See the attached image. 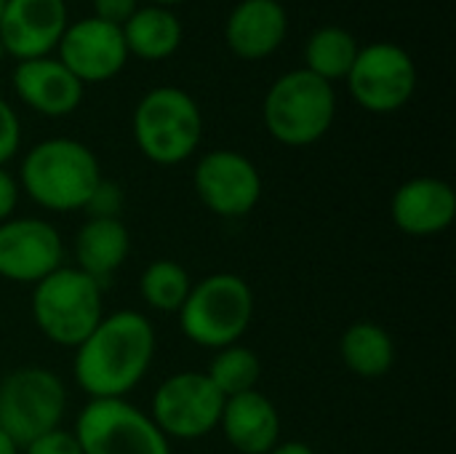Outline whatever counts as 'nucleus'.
Masks as SVG:
<instances>
[{
	"mask_svg": "<svg viewBox=\"0 0 456 454\" xmlns=\"http://www.w3.org/2000/svg\"><path fill=\"white\" fill-rule=\"evenodd\" d=\"M32 316L51 343L77 348L102 321L99 284L83 270H53L35 286Z\"/></svg>",
	"mask_w": 456,
	"mask_h": 454,
	"instance_id": "4",
	"label": "nucleus"
},
{
	"mask_svg": "<svg viewBox=\"0 0 456 454\" xmlns=\"http://www.w3.org/2000/svg\"><path fill=\"white\" fill-rule=\"evenodd\" d=\"M456 217V195L452 185L419 177L406 182L393 198V222L409 235H436Z\"/></svg>",
	"mask_w": 456,
	"mask_h": 454,
	"instance_id": "15",
	"label": "nucleus"
},
{
	"mask_svg": "<svg viewBox=\"0 0 456 454\" xmlns=\"http://www.w3.org/2000/svg\"><path fill=\"white\" fill-rule=\"evenodd\" d=\"M254 297L248 284L232 273H216L190 289L179 308L182 332L203 348H230L248 329Z\"/></svg>",
	"mask_w": 456,
	"mask_h": 454,
	"instance_id": "3",
	"label": "nucleus"
},
{
	"mask_svg": "<svg viewBox=\"0 0 456 454\" xmlns=\"http://www.w3.org/2000/svg\"><path fill=\"white\" fill-rule=\"evenodd\" d=\"M187 294H190V278L184 268H179L171 260L152 262L142 276V297L155 310L174 313L184 305Z\"/></svg>",
	"mask_w": 456,
	"mask_h": 454,
	"instance_id": "24",
	"label": "nucleus"
},
{
	"mask_svg": "<svg viewBox=\"0 0 456 454\" xmlns=\"http://www.w3.org/2000/svg\"><path fill=\"white\" fill-rule=\"evenodd\" d=\"M286 35V13L275 0H243L227 21V43L243 59L273 54Z\"/></svg>",
	"mask_w": 456,
	"mask_h": 454,
	"instance_id": "18",
	"label": "nucleus"
},
{
	"mask_svg": "<svg viewBox=\"0 0 456 454\" xmlns=\"http://www.w3.org/2000/svg\"><path fill=\"white\" fill-rule=\"evenodd\" d=\"M200 110L179 88L150 91L134 115L136 144L150 161L163 166L190 158L200 142Z\"/></svg>",
	"mask_w": 456,
	"mask_h": 454,
	"instance_id": "6",
	"label": "nucleus"
},
{
	"mask_svg": "<svg viewBox=\"0 0 456 454\" xmlns=\"http://www.w3.org/2000/svg\"><path fill=\"white\" fill-rule=\"evenodd\" d=\"M155 353V332L150 321L134 310L115 313L77 345L75 377L94 399L126 396L150 369Z\"/></svg>",
	"mask_w": 456,
	"mask_h": 454,
	"instance_id": "1",
	"label": "nucleus"
},
{
	"mask_svg": "<svg viewBox=\"0 0 456 454\" xmlns=\"http://www.w3.org/2000/svg\"><path fill=\"white\" fill-rule=\"evenodd\" d=\"M16 94L43 115H67L80 104V80L53 59L21 62L13 72Z\"/></svg>",
	"mask_w": 456,
	"mask_h": 454,
	"instance_id": "16",
	"label": "nucleus"
},
{
	"mask_svg": "<svg viewBox=\"0 0 456 454\" xmlns=\"http://www.w3.org/2000/svg\"><path fill=\"white\" fill-rule=\"evenodd\" d=\"M195 190L214 214L243 217L256 206L262 195V179L254 163L240 153L216 150L198 163Z\"/></svg>",
	"mask_w": 456,
	"mask_h": 454,
	"instance_id": "11",
	"label": "nucleus"
},
{
	"mask_svg": "<svg viewBox=\"0 0 456 454\" xmlns=\"http://www.w3.org/2000/svg\"><path fill=\"white\" fill-rule=\"evenodd\" d=\"M222 428L227 442L240 454H267L281 433V420L270 399L256 391L232 396L222 409Z\"/></svg>",
	"mask_w": 456,
	"mask_h": 454,
	"instance_id": "17",
	"label": "nucleus"
},
{
	"mask_svg": "<svg viewBox=\"0 0 456 454\" xmlns=\"http://www.w3.org/2000/svg\"><path fill=\"white\" fill-rule=\"evenodd\" d=\"M64 0H5L0 16V45L11 56L43 59L64 35Z\"/></svg>",
	"mask_w": 456,
	"mask_h": 454,
	"instance_id": "13",
	"label": "nucleus"
},
{
	"mask_svg": "<svg viewBox=\"0 0 456 454\" xmlns=\"http://www.w3.org/2000/svg\"><path fill=\"white\" fill-rule=\"evenodd\" d=\"M96 5V19L110 21V24H120L128 21L136 13V0H94Z\"/></svg>",
	"mask_w": 456,
	"mask_h": 454,
	"instance_id": "27",
	"label": "nucleus"
},
{
	"mask_svg": "<svg viewBox=\"0 0 456 454\" xmlns=\"http://www.w3.org/2000/svg\"><path fill=\"white\" fill-rule=\"evenodd\" d=\"M158 3H179V0H158Z\"/></svg>",
	"mask_w": 456,
	"mask_h": 454,
	"instance_id": "32",
	"label": "nucleus"
},
{
	"mask_svg": "<svg viewBox=\"0 0 456 454\" xmlns=\"http://www.w3.org/2000/svg\"><path fill=\"white\" fill-rule=\"evenodd\" d=\"M126 48L142 59H166L179 48L182 24L163 8H144L126 21Z\"/></svg>",
	"mask_w": 456,
	"mask_h": 454,
	"instance_id": "20",
	"label": "nucleus"
},
{
	"mask_svg": "<svg viewBox=\"0 0 456 454\" xmlns=\"http://www.w3.org/2000/svg\"><path fill=\"white\" fill-rule=\"evenodd\" d=\"M334 91L310 70L283 75L265 99L270 134L291 147L318 142L334 120Z\"/></svg>",
	"mask_w": 456,
	"mask_h": 454,
	"instance_id": "5",
	"label": "nucleus"
},
{
	"mask_svg": "<svg viewBox=\"0 0 456 454\" xmlns=\"http://www.w3.org/2000/svg\"><path fill=\"white\" fill-rule=\"evenodd\" d=\"M24 190L51 211L86 209L102 182L94 153L72 139H48L29 150L21 163Z\"/></svg>",
	"mask_w": 456,
	"mask_h": 454,
	"instance_id": "2",
	"label": "nucleus"
},
{
	"mask_svg": "<svg viewBox=\"0 0 456 454\" xmlns=\"http://www.w3.org/2000/svg\"><path fill=\"white\" fill-rule=\"evenodd\" d=\"M83 454H171L160 428L123 399H94L77 417Z\"/></svg>",
	"mask_w": 456,
	"mask_h": 454,
	"instance_id": "8",
	"label": "nucleus"
},
{
	"mask_svg": "<svg viewBox=\"0 0 456 454\" xmlns=\"http://www.w3.org/2000/svg\"><path fill=\"white\" fill-rule=\"evenodd\" d=\"M126 40L118 24L83 19L61 35V64L83 83L112 78L126 62Z\"/></svg>",
	"mask_w": 456,
	"mask_h": 454,
	"instance_id": "14",
	"label": "nucleus"
},
{
	"mask_svg": "<svg viewBox=\"0 0 456 454\" xmlns=\"http://www.w3.org/2000/svg\"><path fill=\"white\" fill-rule=\"evenodd\" d=\"M347 75L353 96L371 112H393L403 107L417 86L411 56L390 43H377L358 51Z\"/></svg>",
	"mask_w": 456,
	"mask_h": 454,
	"instance_id": "10",
	"label": "nucleus"
},
{
	"mask_svg": "<svg viewBox=\"0 0 456 454\" xmlns=\"http://www.w3.org/2000/svg\"><path fill=\"white\" fill-rule=\"evenodd\" d=\"M3 8H5V0H0V16H3Z\"/></svg>",
	"mask_w": 456,
	"mask_h": 454,
	"instance_id": "31",
	"label": "nucleus"
},
{
	"mask_svg": "<svg viewBox=\"0 0 456 454\" xmlns=\"http://www.w3.org/2000/svg\"><path fill=\"white\" fill-rule=\"evenodd\" d=\"M339 351L350 372L361 377H382L390 372L395 361V348H393L390 334L382 326L369 324V321L353 324L345 332Z\"/></svg>",
	"mask_w": 456,
	"mask_h": 454,
	"instance_id": "21",
	"label": "nucleus"
},
{
	"mask_svg": "<svg viewBox=\"0 0 456 454\" xmlns=\"http://www.w3.org/2000/svg\"><path fill=\"white\" fill-rule=\"evenodd\" d=\"M358 56V45L350 37V32L339 29V27H323L318 29L310 43H307V70L318 78L337 80L345 78L353 67Z\"/></svg>",
	"mask_w": 456,
	"mask_h": 454,
	"instance_id": "22",
	"label": "nucleus"
},
{
	"mask_svg": "<svg viewBox=\"0 0 456 454\" xmlns=\"http://www.w3.org/2000/svg\"><path fill=\"white\" fill-rule=\"evenodd\" d=\"M16 450H19V447L11 442V436L0 431V454H16Z\"/></svg>",
	"mask_w": 456,
	"mask_h": 454,
	"instance_id": "30",
	"label": "nucleus"
},
{
	"mask_svg": "<svg viewBox=\"0 0 456 454\" xmlns=\"http://www.w3.org/2000/svg\"><path fill=\"white\" fill-rule=\"evenodd\" d=\"M61 238L43 219H8L0 225V276L19 284H37L61 262Z\"/></svg>",
	"mask_w": 456,
	"mask_h": 454,
	"instance_id": "12",
	"label": "nucleus"
},
{
	"mask_svg": "<svg viewBox=\"0 0 456 454\" xmlns=\"http://www.w3.org/2000/svg\"><path fill=\"white\" fill-rule=\"evenodd\" d=\"M27 454H83L75 433L67 431H48L32 444H27Z\"/></svg>",
	"mask_w": 456,
	"mask_h": 454,
	"instance_id": "25",
	"label": "nucleus"
},
{
	"mask_svg": "<svg viewBox=\"0 0 456 454\" xmlns=\"http://www.w3.org/2000/svg\"><path fill=\"white\" fill-rule=\"evenodd\" d=\"M128 249V230L115 217H91L75 238V257L80 262V270L96 284L126 262Z\"/></svg>",
	"mask_w": 456,
	"mask_h": 454,
	"instance_id": "19",
	"label": "nucleus"
},
{
	"mask_svg": "<svg viewBox=\"0 0 456 454\" xmlns=\"http://www.w3.org/2000/svg\"><path fill=\"white\" fill-rule=\"evenodd\" d=\"M19 147V120L13 110L0 99V166L16 153Z\"/></svg>",
	"mask_w": 456,
	"mask_h": 454,
	"instance_id": "26",
	"label": "nucleus"
},
{
	"mask_svg": "<svg viewBox=\"0 0 456 454\" xmlns=\"http://www.w3.org/2000/svg\"><path fill=\"white\" fill-rule=\"evenodd\" d=\"M267 454H313V450L307 444H299V442H291V444H281V447H273Z\"/></svg>",
	"mask_w": 456,
	"mask_h": 454,
	"instance_id": "29",
	"label": "nucleus"
},
{
	"mask_svg": "<svg viewBox=\"0 0 456 454\" xmlns=\"http://www.w3.org/2000/svg\"><path fill=\"white\" fill-rule=\"evenodd\" d=\"M259 375H262L259 359L248 348L230 345V348H222V353L214 359L211 372L206 377L214 383V388L224 399H232V396L254 391V385L259 383Z\"/></svg>",
	"mask_w": 456,
	"mask_h": 454,
	"instance_id": "23",
	"label": "nucleus"
},
{
	"mask_svg": "<svg viewBox=\"0 0 456 454\" xmlns=\"http://www.w3.org/2000/svg\"><path fill=\"white\" fill-rule=\"evenodd\" d=\"M16 182L0 169V222L11 217L13 206H16Z\"/></svg>",
	"mask_w": 456,
	"mask_h": 454,
	"instance_id": "28",
	"label": "nucleus"
},
{
	"mask_svg": "<svg viewBox=\"0 0 456 454\" xmlns=\"http://www.w3.org/2000/svg\"><path fill=\"white\" fill-rule=\"evenodd\" d=\"M64 404V385L56 375L40 367L19 369L0 385V431L16 447H27L59 428Z\"/></svg>",
	"mask_w": 456,
	"mask_h": 454,
	"instance_id": "7",
	"label": "nucleus"
},
{
	"mask_svg": "<svg viewBox=\"0 0 456 454\" xmlns=\"http://www.w3.org/2000/svg\"><path fill=\"white\" fill-rule=\"evenodd\" d=\"M224 401L227 399L206 375L182 372L158 388L152 399V423L163 436L200 439L219 425Z\"/></svg>",
	"mask_w": 456,
	"mask_h": 454,
	"instance_id": "9",
	"label": "nucleus"
},
{
	"mask_svg": "<svg viewBox=\"0 0 456 454\" xmlns=\"http://www.w3.org/2000/svg\"><path fill=\"white\" fill-rule=\"evenodd\" d=\"M0 56H3V45H0Z\"/></svg>",
	"mask_w": 456,
	"mask_h": 454,
	"instance_id": "33",
	"label": "nucleus"
}]
</instances>
